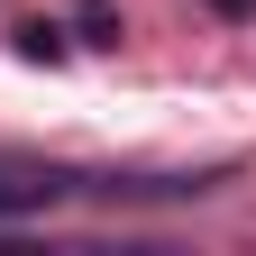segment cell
<instances>
[{"mask_svg": "<svg viewBox=\"0 0 256 256\" xmlns=\"http://www.w3.org/2000/svg\"><path fill=\"white\" fill-rule=\"evenodd\" d=\"M55 202H64V174H46V165H0V229L28 220V210H55Z\"/></svg>", "mask_w": 256, "mask_h": 256, "instance_id": "1", "label": "cell"}, {"mask_svg": "<svg viewBox=\"0 0 256 256\" xmlns=\"http://www.w3.org/2000/svg\"><path fill=\"white\" fill-rule=\"evenodd\" d=\"M210 18H256V0H202Z\"/></svg>", "mask_w": 256, "mask_h": 256, "instance_id": "2", "label": "cell"}]
</instances>
